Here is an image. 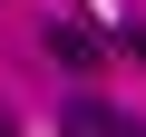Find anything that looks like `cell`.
<instances>
[{"label": "cell", "mask_w": 146, "mask_h": 137, "mask_svg": "<svg viewBox=\"0 0 146 137\" xmlns=\"http://www.w3.org/2000/svg\"><path fill=\"white\" fill-rule=\"evenodd\" d=\"M58 137H146L127 108H107V98H68L58 108Z\"/></svg>", "instance_id": "1"}, {"label": "cell", "mask_w": 146, "mask_h": 137, "mask_svg": "<svg viewBox=\"0 0 146 137\" xmlns=\"http://www.w3.org/2000/svg\"><path fill=\"white\" fill-rule=\"evenodd\" d=\"M49 49H58L68 68H98V49H107V39H98L88 20H49Z\"/></svg>", "instance_id": "2"}, {"label": "cell", "mask_w": 146, "mask_h": 137, "mask_svg": "<svg viewBox=\"0 0 146 137\" xmlns=\"http://www.w3.org/2000/svg\"><path fill=\"white\" fill-rule=\"evenodd\" d=\"M127 49H136V59H146V30H127Z\"/></svg>", "instance_id": "3"}, {"label": "cell", "mask_w": 146, "mask_h": 137, "mask_svg": "<svg viewBox=\"0 0 146 137\" xmlns=\"http://www.w3.org/2000/svg\"><path fill=\"white\" fill-rule=\"evenodd\" d=\"M0 137H20V127H10V118H0Z\"/></svg>", "instance_id": "4"}]
</instances>
